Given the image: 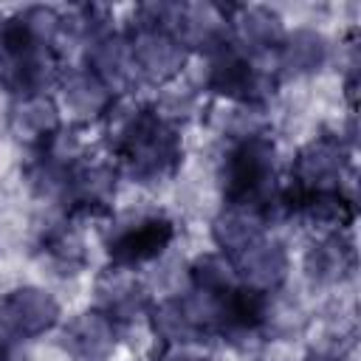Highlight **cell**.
Returning a JSON list of instances; mask_svg holds the SVG:
<instances>
[{"mask_svg": "<svg viewBox=\"0 0 361 361\" xmlns=\"http://www.w3.org/2000/svg\"><path fill=\"white\" fill-rule=\"evenodd\" d=\"M59 302L37 285H20L0 299V330L14 341H31L59 324Z\"/></svg>", "mask_w": 361, "mask_h": 361, "instance_id": "obj_6", "label": "cell"}, {"mask_svg": "<svg viewBox=\"0 0 361 361\" xmlns=\"http://www.w3.org/2000/svg\"><path fill=\"white\" fill-rule=\"evenodd\" d=\"M274 76L259 71L248 54H243L234 42L220 45L209 54L206 68V90L223 99H231L245 107H262L268 96H274Z\"/></svg>", "mask_w": 361, "mask_h": 361, "instance_id": "obj_3", "label": "cell"}, {"mask_svg": "<svg viewBox=\"0 0 361 361\" xmlns=\"http://www.w3.org/2000/svg\"><path fill=\"white\" fill-rule=\"evenodd\" d=\"M127 39H130V51H133L135 76L149 82V85H166L186 65L189 51L166 28L133 23L127 31Z\"/></svg>", "mask_w": 361, "mask_h": 361, "instance_id": "obj_5", "label": "cell"}, {"mask_svg": "<svg viewBox=\"0 0 361 361\" xmlns=\"http://www.w3.org/2000/svg\"><path fill=\"white\" fill-rule=\"evenodd\" d=\"M265 228H268V223L257 206L226 203L217 212V217L212 220V240L220 248V254L234 259L237 254H243L245 248L259 243L265 237Z\"/></svg>", "mask_w": 361, "mask_h": 361, "instance_id": "obj_14", "label": "cell"}, {"mask_svg": "<svg viewBox=\"0 0 361 361\" xmlns=\"http://www.w3.org/2000/svg\"><path fill=\"white\" fill-rule=\"evenodd\" d=\"M113 93L127 90L138 76H135V65H133V51H130V39L127 34H116L107 31L104 37L87 42V65Z\"/></svg>", "mask_w": 361, "mask_h": 361, "instance_id": "obj_15", "label": "cell"}, {"mask_svg": "<svg viewBox=\"0 0 361 361\" xmlns=\"http://www.w3.org/2000/svg\"><path fill=\"white\" fill-rule=\"evenodd\" d=\"M305 271L316 285H338L355 271V248L344 234H324L305 254Z\"/></svg>", "mask_w": 361, "mask_h": 361, "instance_id": "obj_18", "label": "cell"}, {"mask_svg": "<svg viewBox=\"0 0 361 361\" xmlns=\"http://www.w3.org/2000/svg\"><path fill=\"white\" fill-rule=\"evenodd\" d=\"M93 288H96V307L107 313L116 324L133 322L149 310V293L133 268L107 265L96 276Z\"/></svg>", "mask_w": 361, "mask_h": 361, "instance_id": "obj_12", "label": "cell"}, {"mask_svg": "<svg viewBox=\"0 0 361 361\" xmlns=\"http://www.w3.org/2000/svg\"><path fill=\"white\" fill-rule=\"evenodd\" d=\"M350 169V149L338 135L322 133L310 138L290 164V186L296 192L338 189V180Z\"/></svg>", "mask_w": 361, "mask_h": 361, "instance_id": "obj_7", "label": "cell"}, {"mask_svg": "<svg viewBox=\"0 0 361 361\" xmlns=\"http://www.w3.org/2000/svg\"><path fill=\"white\" fill-rule=\"evenodd\" d=\"M116 166L113 164H73L65 189L68 217H104L116 197Z\"/></svg>", "mask_w": 361, "mask_h": 361, "instance_id": "obj_8", "label": "cell"}, {"mask_svg": "<svg viewBox=\"0 0 361 361\" xmlns=\"http://www.w3.org/2000/svg\"><path fill=\"white\" fill-rule=\"evenodd\" d=\"M276 54H279V68L285 76H307L327 65L330 42L316 28H296L285 34Z\"/></svg>", "mask_w": 361, "mask_h": 361, "instance_id": "obj_19", "label": "cell"}, {"mask_svg": "<svg viewBox=\"0 0 361 361\" xmlns=\"http://www.w3.org/2000/svg\"><path fill=\"white\" fill-rule=\"evenodd\" d=\"M37 248H39L42 262L54 274H59V276H73V274H79V271L87 268L85 243H82V237L73 228H68V223L48 228L42 234V240H39Z\"/></svg>", "mask_w": 361, "mask_h": 361, "instance_id": "obj_20", "label": "cell"}, {"mask_svg": "<svg viewBox=\"0 0 361 361\" xmlns=\"http://www.w3.org/2000/svg\"><path fill=\"white\" fill-rule=\"evenodd\" d=\"M189 279L195 290H206V293H226L240 285L234 274V262L220 251L197 254L189 265Z\"/></svg>", "mask_w": 361, "mask_h": 361, "instance_id": "obj_21", "label": "cell"}, {"mask_svg": "<svg viewBox=\"0 0 361 361\" xmlns=\"http://www.w3.org/2000/svg\"><path fill=\"white\" fill-rule=\"evenodd\" d=\"M296 217L327 234H344L355 223V203L347 192H341V186L296 192Z\"/></svg>", "mask_w": 361, "mask_h": 361, "instance_id": "obj_16", "label": "cell"}, {"mask_svg": "<svg viewBox=\"0 0 361 361\" xmlns=\"http://www.w3.org/2000/svg\"><path fill=\"white\" fill-rule=\"evenodd\" d=\"M152 361H209L203 341H161Z\"/></svg>", "mask_w": 361, "mask_h": 361, "instance_id": "obj_22", "label": "cell"}, {"mask_svg": "<svg viewBox=\"0 0 361 361\" xmlns=\"http://www.w3.org/2000/svg\"><path fill=\"white\" fill-rule=\"evenodd\" d=\"M104 118H110V147L135 183L158 186L178 172L183 158L180 133L152 104H121L116 99Z\"/></svg>", "mask_w": 361, "mask_h": 361, "instance_id": "obj_1", "label": "cell"}, {"mask_svg": "<svg viewBox=\"0 0 361 361\" xmlns=\"http://www.w3.org/2000/svg\"><path fill=\"white\" fill-rule=\"evenodd\" d=\"M118 344V324L99 307L76 313L62 327V347L73 361H107Z\"/></svg>", "mask_w": 361, "mask_h": 361, "instance_id": "obj_11", "label": "cell"}, {"mask_svg": "<svg viewBox=\"0 0 361 361\" xmlns=\"http://www.w3.org/2000/svg\"><path fill=\"white\" fill-rule=\"evenodd\" d=\"M175 240V223L164 212H141L118 223L107 240L110 265L138 268L158 259Z\"/></svg>", "mask_w": 361, "mask_h": 361, "instance_id": "obj_4", "label": "cell"}, {"mask_svg": "<svg viewBox=\"0 0 361 361\" xmlns=\"http://www.w3.org/2000/svg\"><path fill=\"white\" fill-rule=\"evenodd\" d=\"M307 361H338L336 355H324V353H316V355H310Z\"/></svg>", "mask_w": 361, "mask_h": 361, "instance_id": "obj_24", "label": "cell"}, {"mask_svg": "<svg viewBox=\"0 0 361 361\" xmlns=\"http://www.w3.org/2000/svg\"><path fill=\"white\" fill-rule=\"evenodd\" d=\"M59 82H62V99L68 110L85 121L104 118L118 99L90 68H71L59 76Z\"/></svg>", "mask_w": 361, "mask_h": 361, "instance_id": "obj_17", "label": "cell"}, {"mask_svg": "<svg viewBox=\"0 0 361 361\" xmlns=\"http://www.w3.org/2000/svg\"><path fill=\"white\" fill-rule=\"evenodd\" d=\"M3 20H6V17H0V28H3Z\"/></svg>", "mask_w": 361, "mask_h": 361, "instance_id": "obj_25", "label": "cell"}, {"mask_svg": "<svg viewBox=\"0 0 361 361\" xmlns=\"http://www.w3.org/2000/svg\"><path fill=\"white\" fill-rule=\"evenodd\" d=\"M226 17H228L231 42L248 56L276 51L288 34L279 11L271 6H259V3L231 6V8H226Z\"/></svg>", "mask_w": 361, "mask_h": 361, "instance_id": "obj_10", "label": "cell"}, {"mask_svg": "<svg viewBox=\"0 0 361 361\" xmlns=\"http://www.w3.org/2000/svg\"><path fill=\"white\" fill-rule=\"evenodd\" d=\"M231 262H234L237 282L243 288H251V290H259L268 296L285 285L288 271H290L285 245L279 240H268V237H262L259 243H254L251 248L237 254Z\"/></svg>", "mask_w": 361, "mask_h": 361, "instance_id": "obj_13", "label": "cell"}, {"mask_svg": "<svg viewBox=\"0 0 361 361\" xmlns=\"http://www.w3.org/2000/svg\"><path fill=\"white\" fill-rule=\"evenodd\" d=\"M17 344H20V341H14L11 336H6V333L0 330V361H14V358H17Z\"/></svg>", "mask_w": 361, "mask_h": 361, "instance_id": "obj_23", "label": "cell"}, {"mask_svg": "<svg viewBox=\"0 0 361 361\" xmlns=\"http://www.w3.org/2000/svg\"><path fill=\"white\" fill-rule=\"evenodd\" d=\"M8 130L31 149H45L62 133V113L51 93L17 96L8 107Z\"/></svg>", "mask_w": 361, "mask_h": 361, "instance_id": "obj_9", "label": "cell"}, {"mask_svg": "<svg viewBox=\"0 0 361 361\" xmlns=\"http://www.w3.org/2000/svg\"><path fill=\"white\" fill-rule=\"evenodd\" d=\"M276 169V144L268 133H254L237 138L220 164V189L226 203L237 206H262L274 189Z\"/></svg>", "mask_w": 361, "mask_h": 361, "instance_id": "obj_2", "label": "cell"}]
</instances>
